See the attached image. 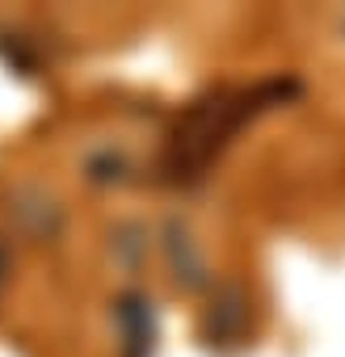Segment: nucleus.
I'll return each instance as SVG.
<instances>
[{
  "label": "nucleus",
  "mask_w": 345,
  "mask_h": 357,
  "mask_svg": "<svg viewBox=\"0 0 345 357\" xmlns=\"http://www.w3.org/2000/svg\"><path fill=\"white\" fill-rule=\"evenodd\" d=\"M114 319H118V336H122V357H152V340H156L152 303L143 294H122L114 307Z\"/></svg>",
  "instance_id": "nucleus-1"
},
{
  "label": "nucleus",
  "mask_w": 345,
  "mask_h": 357,
  "mask_svg": "<svg viewBox=\"0 0 345 357\" xmlns=\"http://www.w3.org/2000/svg\"><path fill=\"white\" fill-rule=\"evenodd\" d=\"M164 248H168L172 278H177L182 286H198V282H203V257H198V248H194V236H190L182 223H168Z\"/></svg>",
  "instance_id": "nucleus-2"
},
{
  "label": "nucleus",
  "mask_w": 345,
  "mask_h": 357,
  "mask_svg": "<svg viewBox=\"0 0 345 357\" xmlns=\"http://www.w3.org/2000/svg\"><path fill=\"white\" fill-rule=\"evenodd\" d=\"M5 273H9V252L0 248V286H5Z\"/></svg>",
  "instance_id": "nucleus-3"
}]
</instances>
